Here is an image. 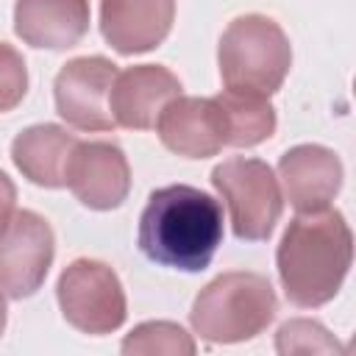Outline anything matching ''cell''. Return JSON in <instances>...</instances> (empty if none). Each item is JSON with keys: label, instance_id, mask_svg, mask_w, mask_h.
<instances>
[{"label": "cell", "instance_id": "obj_3", "mask_svg": "<svg viewBox=\"0 0 356 356\" xmlns=\"http://www.w3.org/2000/svg\"><path fill=\"white\" fill-rule=\"evenodd\" d=\"M278 312L275 289L259 273H222L200 289L189 323L195 334L214 345H234L261 334Z\"/></svg>", "mask_w": 356, "mask_h": 356}, {"label": "cell", "instance_id": "obj_4", "mask_svg": "<svg viewBox=\"0 0 356 356\" xmlns=\"http://www.w3.org/2000/svg\"><path fill=\"white\" fill-rule=\"evenodd\" d=\"M217 61L225 89L270 97L292 67V47L275 19L245 14L222 31Z\"/></svg>", "mask_w": 356, "mask_h": 356}, {"label": "cell", "instance_id": "obj_18", "mask_svg": "<svg viewBox=\"0 0 356 356\" xmlns=\"http://www.w3.org/2000/svg\"><path fill=\"white\" fill-rule=\"evenodd\" d=\"M275 350L289 353H342L345 348L314 320H289L275 334Z\"/></svg>", "mask_w": 356, "mask_h": 356}, {"label": "cell", "instance_id": "obj_6", "mask_svg": "<svg viewBox=\"0 0 356 356\" xmlns=\"http://www.w3.org/2000/svg\"><path fill=\"white\" fill-rule=\"evenodd\" d=\"M64 320L92 337L111 334L125 320V292L117 273L95 259H75L56 286Z\"/></svg>", "mask_w": 356, "mask_h": 356}, {"label": "cell", "instance_id": "obj_5", "mask_svg": "<svg viewBox=\"0 0 356 356\" xmlns=\"http://www.w3.org/2000/svg\"><path fill=\"white\" fill-rule=\"evenodd\" d=\"M211 184L228 203L236 239H270L284 209V197L270 164L259 159H228L211 170Z\"/></svg>", "mask_w": 356, "mask_h": 356}, {"label": "cell", "instance_id": "obj_8", "mask_svg": "<svg viewBox=\"0 0 356 356\" xmlns=\"http://www.w3.org/2000/svg\"><path fill=\"white\" fill-rule=\"evenodd\" d=\"M117 64L103 56H81L61 67L53 83L56 111L78 131H111L117 122L108 108Z\"/></svg>", "mask_w": 356, "mask_h": 356}, {"label": "cell", "instance_id": "obj_10", "mask_svg": "<svg viewBox=\"0 0 356 356\" xmlns=\"http://www.w3.org/2000/svg\"><path fill=\"white\" fill-rule=\"evenodd\" d=\"M67 186L86 209H117L131 189L125 153L111 142H78L67 164Z\"/></svg>", "mask_w": 356, "mask_h": 356}, {"label": "cell", "instance_id": "obj_15", "mask_svg": "<svg viewBox=\"0 0 356 356\" xmlns=\"http://www.w3.org/2000/svg\"><path fill=\"white\" fill-rule=\"evenodd\" d=\"M78 139L61 125H31L11 142V159L17 170L36 186H67V164Z\"/></svg>", "mask_w": 356, "mask_h": 356}, {"label": "cell", "instance_id": "obj_2", "mask_svg": "<svg viewBox=\"0 0 356 356\" xmlns=\"http://www.w3.org/2000/svg\"><path fill=\"white\" fill-rule=\"evenodd\" d=\"M353 259V234L337 209L298 214L281 236L275 261L284 295L300 309L328 303Z\"/></svg>", "mask_w": 356, "mask_h": 356}, {"label": "cell", "instance_id": "obj_19", "mask_svg": "<svg viewBox=\"0 0 356 356\" xmlns=\"http://www.w3.org/2000/svg\"><path fill=\"white\" fill-rule=\"evenodd\" d=\"M25 92H28L25 58L11 44L0 42V114L17 108Z\"/></svg>", "mask_w": 356, "mask_h": 356}, {"label": "cell", "instance_id": "obj_17", "mask_svg": "<svg viewBox=\"0 0 356 356\" xmlns=\"http://www.w3.org/2000/svg\"><path fill=\"white\" fill-rule=\"evenodd\" d=\"M122 353L125 356H159V353H167V356H192L195 353V342L192 337L175 325V323H167V320H156V323H142L136 325L125 342H122Z\"/></svg>", "mask_w": 356, "mask_h": 356}, {"label": "cell", "instance_id": "obj_12", "mask_svg": "<svg viewBox=\"0 0 356 356\" xmlns=\"http://www.w3.org/2000/svg\"><path fill=\"white\" fill-rule=\"evenodd\" d=\"M175 19V0H100V33L122 56L159 47Z\"/></svg>", "mask_w": 356, "mask_h": 356}, {"label": "cell", "instance_id": "obj_7", "mask_svg": "<svg viewBox=\"0 0 356 356\" xmlns=\"http://www.w3.org/2000/svg\"><path fill=\"white\" fill-rule=\"evenodd\" d=\"M53 228L36 211H14L8 228L0 234V292L6 298H31L47 278L53 264Z\"/></svg>", "mask_w": 356, "mask_h": 356}, {"label": "cell", "instance_id": "obj_11", "mask_svg": "<svg viewBox=\"0 0 356 356\" xmlns=\"http://www.w3.org/2000/svg\"><path fill=\"white\" fill-rule=\"evenodd\" d=\"M181 95V81L161 64H136L117 72L108 95V108L117 125L147 131L161 108Z\"/></svg>", "mask_w": 356, "mask_h": 356}, {"label": "cell", "instance_id": "obj_21", "mask_svg": "<svg viewBox=\"0 0 356 356\" xmlns=\"http://www.w3.org/2000/svg\"><path fill=\"white\" fill-rule=\"evenodd\" d=\"M6 328V300H3V292H0V334Z\"/></svg>", "mask_w": 356, "mask_h": 356}, {"label": "cell", "instance_id": "obj_13", "mask_svg": "<svg viewBox=\"0 0 356 356\" xmlns=\"http://www.w3.org/2000/svg\"><path fill=\"white\" fill-rule=\"evenodd\" d=\"M286 200L300 211L328 209L342 186V161L323 145H298L278 161Z\"/></svg>", "mask_w": 356, "mask_h": 356}, {"label": "cell", "instance_id": "obj_16", "mask_svg": "<svg viewBox=\"0 0 356 356\" xmlns=\"http://www.w3.org/2000/svg\"><path fill=\"white\" fill-rule=\"evenodd\" d=\"M225 125H228V145L231 147H253L273 136L275 131V108L267 97L250 95V92H234L225 89L217 95Z\"/></svg>", "mask_w": 356, "mask_h": 356}, {"label": "cell", "instance_id": "obj_20", "mask_svg": "<svg viewBox=\"0 0 356 356\" xmlns=\"http://www.w3.org/2000/svg\"><path fill=\"white\" fill-rule=\"evenodd\" d=\"M14 200H17V189L11 184V178L6 172H0V234L8 228L11 217H14Z\"/></svg>", "mask_w": 356, "mask_h": 356}, {"label": "cell", "instance_id": "obj_1", "mask_svg": "<svg viewBox=\"0 0 356 356\" xmlns=\"http://www.w3.org/2000/svg\"><path fill=\"white\" fill-rule=\"evenodd\" d=\"M222 242L220 203L186 184H170L150 192L139 217L142 253L172 270L200 273Z\"/></svg>", "mask_w": 356, "mask_h": 356}, {"label": "cell", "instance_id": "obj_14", "mask_svg": "<svg viewBox=\"0 0 356 356\" xmlns=\"http://www.w3.org/2000/svg\"><path fill=\"white\" fill-rule=\"evenodd\" d=\"M14 31L31 47H75L89 31V0H17Z\"/></svg>", "mask_w": 356, "mask_h": 356}, {"label": "cell", "instance_id": "obj_9", "mask_svg": "<svg viewBox=\"0 0 356 356\" xmlns=\"http://www.w3.org/2000/svg\"><path fill=\"white\" fill-rule=\"evenodd\" d=\"M156 131L164 147L184 159H209L228 145V125L217 95L172 97L161 108Z\"/></svg>", "mask_w": 356, "mask_h": 356}]
</instances>
